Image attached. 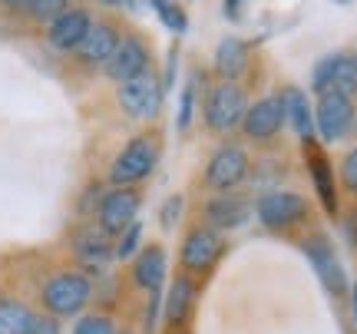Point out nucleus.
Returning a JSON list of instances; mask_svg holds the SVG:
<instances>
[{
    "label": "nucleus",
    "mask_w": 357,
    "mask_h": 334,
    "mask_svg": "<svg viewBox=\"0 0 357 334\" xmlns=\"http://www.w3.org/2000/svg\"><path fill=\"white\" fill-rule=\"evenodd\" d=\"M132 282L146 288V291H153V295L162 288V282H166V252H162V245H149L136 255Z\"/></svg>",
    "instance_id": "f3484780"
},
{
    "label": "nucleus",
    "mask_w": 357,
    "mask_h": 334,
    "mask_svg": "<svg viewBox=\"0 0 357 334\" xmlns=\"http://www.w3.org/2000/svg\"><path fill=\"white\" fill-rule=\"evenodd\" d=\"M26 334H60V321H56L53 314H33Z\"/></svg>",
    "instance_id": "c756f323"
},
{
    "label": "nucleus",
    "mask_w": 357,
    "mask_h": 334,
    "mask_svg": "<svg viewBox=\"0 0 357 334\" xmlns=\"http://www.w3.org/2000/svg\"><path fill=\"white\" fill-rule=\"evenodd\" d=\"M337 3H347V0H337Z\"/></svg>",
    "instance_id": "c9c22d12"
},
{
    "label": "nucleus",
    "mask_w": 357,
    "mask_h": 334,
    "mask_svg": "<svg viewBox=\"0 0 357 334\" xmlns=\"http://www.w3.org/2000/svg\"><path fill=\"white\" fill-rule=\"evenodd\" d=\"M337 176H341V185H344L351 195H357V146L351 153L341 159V169H337Z\"/></svg>",
    "instance_id": "bb28decb"
},
{
    "label": "nucleus",
    "mask_w": 357,
    "mask_h": 334,
    "mask_svg": "<svg viewBox=\"0 0 357 334\" xmlns=\"http://www.w3.org/2000/svg\"><path fill=\"white\" fill-rule=\"evenodd\" d=\"M222 248H225V242H222V235H218L215 229H208V225L192 229L189 235H185V242H182V252H178L182 268L192 271V275L212 271V265L222 258Z\"/></svg>",
    "instance_id": "6e6552de"
},
{
    "label": "nucleus",
    "mask_w": 357,
    "mask_h": 334,
    "mask_svg": "<svg viewBox=\"0 0 357 334\" xmlns=\"http://www.w3.org/2000/svg\"><path fill=\"white\" fill-rule=\"evenodd\" d=\"M66 3H70V0H30L26 10L33 13L37 20H56V17L66 10Z\"/></svg>",
    "instance_id": "a878e982"
},
{
    "label": "nucleus",
    "mask_w": 357,
    "mask_h": 334,
    "mask_svg": "<svg viewBox=\"0 0 357 334\" xmlns=\"http://www.w3.org/2000/svg\"><path fill=\"white\" fill-rule=\"evenodd\" d=\"M116 43H119V37H116V30L109 24H89L86 37L79 40L77 53L86 63H106L109 53L116 50Z\"/></svg>",
    "instance_id": "a211bd4d"
},
{
    "label": "nucleus",
    "mask_w": 357,
    "mask_h": 334,
    "mask_svg": "<svg viewBox=\"0 0 357 334\" xmlns=\"http://www.w3.org/2000/svg\"><path fill=\"white\" fill-rule=\"evenodd\" d=\"M155 7V13H159V20L169 26V30H176V33H182L185 30V13H182V7L178 3H172V0H149Z\"/></svg>",
    "instance_id": "b1692460"
},
{
    "label": "nucleus",
    "mask_w": 357,
    "mask_h": 334,
    "mask_svg": "<svg viewBox=\"0 0 357 334\" xmlns=\"http://www.w3.org/2000/svg\"><path fill=\"white\" fill-rule=\"evenodd\" d=\"M245 109H248V100H245V90L235 83V79H222L215 83L208 96H205L202 116H205V126L212 132H229V129L242 126Z\"/></svg>",
    "instance_id": "f257e3e1"
},
{
    "label": "nucleus",
    "mask_w": 357,
    "mask_h": 334,
    "mask_svg": "<svg viewBox=\"0 0 357 334\" xmlns=\"http://www.w3.org/2000/svg\"><path fill=\"white\" fill-rule=\"evenodd\" d=\"M215 70L222 73L225 79H235L242 77L248 70V43L238 37H225L222 43L215 47Z\"/></svg>",
    "instance_id": "6ab92c4d"
},
{
    "label": "nucleus",
    "mask_w": 357,
    "mask_h": 334,
    "mask_svg": "<svg viewBox=\"0 0 357 334\" xmlns=\"http://www.w3.org/2000/svg\"><path fill=\"white\" fill-rule=\"evenodd\" d=\"M155 155H159V149H155L153 136H136V139L113 159L109 179H113L116 185H136V182H142L155 169Z\"/></svg>",
    "instance_id": "7ed1b4c3"
},
{
    "label": "nucleus",
    "mask_w": 357,
    "mask_h": 334,
    "mask_svg": "<svg viewBox=\"0 0 357 334\" xmlns=\"http://www.w3.org/2000/svg\"><path fill=\"white\" fill-rule=\"evenodd\" d=\"M255 215L265 229H294L307 219V202L298 192H265L255 202Z\"/></svg>",
    "instance_id": "20e7f679"
},
{
    "label": "nucleus",
    "mask_w": 357,
    "mask_h": 334,
    "mask_svg": "<svg viewBox=\"0 0 357 334\" xmlns=\"http://www.w3.org/2000/svg\"><path fill=\"white\" fill-rule=\"evenodd\" d=\"M354 123V103L351 96L337 90H321L318 93V106H314V126H318L321 139L324 142H337Z\"/></svg>",
    "instance_id": "39448f33"
},
{
    "label": "nucleus",
    "mask_w": 357,
    "mask_h": 334,
    "mask_svg": "<svg viewBox=\"0 0 357 334\" xmlns=\"http://www.w3.org/2000/svg\"><path fill=\"white\" fill-rule=\"evenodd\" d=\"M284 119H288V116H284V100H281V96H265V100H258L255 106L245 109L242 129H245L248 139L268 142L281 132Z\"/></svg>",
    "instance_id": "f8f14e48"
},
{
    "label": "nucleus",
    "mask_w": 357,
    "mask_h": 334,
    "mask_svg": "<svg viewBox=\"0 0 357 334\" xmlns=\"http://www.w3.org/2000/svg\"><path fill=\"white\" fill-rule=\"evenodd\" d=\"M178 212H182V195H172L166 206H162V225H166V229H172V225H176Z\"/></svg>",
    "instance_id": "7c9ffc66"
},
{
    "label": "nucleus",
    "mask_w": 357,
    "mask_h": 334,
    "mask_svg": "<svg viewBox=\"0 0 357 334\" xmlns=\"http://www.w3.org/2000/svg\"><path fill=\"white\" fill-rule=\"evenodd\" d=\"M102 3H113V7H119V3H129V0H102Z\"/></svg>",
    "instance_id": "f704fd0d"
},
{
    "label": "nucleus",
    "mask_w": 357,
    "mask_h": 334,
    "mask_svg": "<svg viewBox=\"0 0 357 334\" xmlns=\"http://www.w3.org/2000/svg\"><path fill=\"white\" fill-rule=\"evenodd\" d=\"M89 24L93 20L86 17V10H63L56 20H50V43L56 50H77Z\"/></svg>",
    "instance_id": "dca6fc26"
},
{
    "label": "nucleus",
    "mask_w": 357,
    "mask_h": 334,
    "mask_svg": "<svg viewBox=\"0 0 357 334\" xmlns=\"http://www.w3.org/2000/svg\"><path fill=\"white\" fill-rule=\"evenodd\" d=\"M305 255L311 258V265H314V271H318L321 284H324L331 295H344V288H347L344 268H341V261H337L331 242H328L324 235H311V238H307Z\"/></svg>",
    "instance_id": "ddd939ff"
},
{
    "label": "nucleus",
    "mask_w": 357,
    "mask_h": 334,
    "mask_svg": "<svg viewBox=\"0 0 357 334\" xmlns=\"http://www.w3.org/2000/svg\"><path fill=\"white\" fill-rule=\"evenodd\" d=\"M136 212H139V192L132 185H116L100 202V229L106 235H119L136 222Z\"/></svg>",
    "instance_id": "9d476101"
},
{
    "label": "nucleus",
    "mask_w": 357,
    "mask_h": 334,
    "mask_svg": "<svg viewBox=\"0 0 357 334\" xmlns=\"http://www.w3.org/2000/svg\"><path fill=\"white\" fill-rule=\"evenodd\" d=\"M284 116L291 119L294 132L301 136L305 142H311V132H314V109H311V103H307V96L301 90H284Z\"/></svg>",
    "instance_id": "aec40b11"
},
{
    "label": "nucleus",
    "mask_w": 357,
    "mask_h": 334,
    "mask_svg": "<svg viewBox=\"0 0 357 334\" xmlns=\"http://www.w3.org/2000/svg\"><path fill=\"white\" fill-rule=\"evenodd\" d=\"M89 278L79 271H60L53 275L50 282L43 284V305L53 318H66V314H77L83 311V305L89 301Z\"/></svg>",
    "instance_id": "f03ea898"
},
{
    "label": "nucleus",
    "mask_w": 357,
    "mask_h": 334,
    "mask_svg": "<svg viewBox=\"0 0 357 334\" xmlns=\"http://www.w3.org/2000/svg\"><path fill=\"white\" fill-rule=\"evenodd\" d=\"M305 153H307V169H311V179H314V189H318L321 206L328 208V215H337V189H334L331 162L324 159L321 149H314V142H305Z\"/></svg>",
    "instance_id": "2eb2a0df"
},
{
    "label": "nucleus",
    "mask_w": 357,
    "mask_h": 334,
    "mask_svg": "<svg viewBox=\"0 0 357 334\" xmlns=\"http://www.w3.org/2000/svg\"><path fill=\"white\" fill-rule=\"evenodd\" d=\"M192 109H195V79H189V86L182 90V103H178V129H189Z\"/></svg>",
    "instance_id": "c85d7f7f"
},
{
    "label": "nucleus",
    "mask_w": 357,
    "mask_h": 334,
    "mask_svg": "<svg viewBox=\"0 0 357 334\" xmlns=\"http://www.w3.org/2000/svg\"><path fill=\"white\" fill-rule=\"evenodd\" d=\"M252 212H255V202H252V199H245V195H238V192H222L205 202V225L215 231L242 229L245 222L252 219Z\"/></svg>",
    "instance_id": "9b49d317"
},
{
    "label": "nucleus",
    "mask_w": 357,
    "mask_h": 334,
    "mask_svg": "<svg viewBox=\"0 0 357 334\" xmlns=\"http://www.w3.org/2000/svg\"><path fill=\"white\" fill-rule=\"evenodd\" d=\"M119 106L132 119H153L159 113V106H162V83L149 70L126 79V83H119Z\"/></svg>",
    "instance_id": "423d86ee"
},
{
    "label": "nucleus",
    "mask_w": 357,
    "mask_h": 334,
    "mask_svg": "<svg viewBox=\"0 0 357 334\" xmlns=\"http://www.w3.org/2000/svg\"><path fill=\"white\" fill-rule=\"evenodd\" d=\"M146 70H149V53H146V47H142L139 40H132V37L119 40L116 50L109 53V60H106V73L116 83H126V79L139 77Z\"/></svg>",
    "instance_id": "4468645a"
},
{
    "label": "nucleus",
    "mask_w": 357,
    "mask_h": 334,
    "mask_svg": "<svg viewBox=\"0 0 357 334\" xmlns=\"http://www.w3.org/2000/svg\"><path fill=\"white\" fill-rule=\"evenodd\" d=\"M0 3H7V7H26L30 0H0Z\"/></svg>",
    "instance_id": "473e14b6"
},
{
    "label": "nucleus",
    "mask_w": 357,
    "mask_h": 334,
    "mask_svg": "<svg viewBox=\"0 0 357 334\" xmlns=\"http://www.w3.org/2000/svg\"><path fill=\"white\" fill-rule=\"evenodd\" d=\"M242 7H245V0H225V17L238 20V17H242Z\"/></svg>",
    "instance_id": "2f4dec72"
},
{
    "label": "nucleus",
    "mask_w": 357,
    "mask_h": 334,
    "mask_svg": "<svg viewBox=\"0 0 357 334\" xmlns=\"http://www.w3.org/2000/svg\"><path fill=\"white\" fill-rule=\"evenodd\" d=\"M314 90H337L344 96H357V56L354 53H334L324 56L314 66V77H311Z\"/></svg>",
    "instance_id": "1a4fd4ad"
},
{
    "label": "nucleus",
    "mask_w": 357,
    "mask_h": 334,
    "mask_svg": "<svg viewBox=\"0 0 357 334\" xmlns=\"http://www.w3.org/2000/svg\"><path fill=\"white\" fill-rule=\"evenodd\" d=\"M192 301H195V284L189 278H176L166 295V321L172 328L185 324V318H189V311H192Z\"/></svg>",
    "instance_id": "412c9836"
},
{
    "label": "nucleus",
    "mask_w": 357,
    "mask_h": 334,
    "mask_svg": "<svg viewBox=\"0 0 357 334\" xmlns=\"http://www.w3.org/2000/svg\"><path fill=\"white\" fill-rule=\"evenodd\" d=\"M77 252L83 258H86V261H106V258H109V242H106V231H86V235H79L77 238Z\"/></svg>",
    "instance_id": "5701e85b"
},
{
    "label": "nucleus",
    "mask_w": 357,
    "mask_h": 334,
    "mask_svg": "<svg viewBox=\"0 0 357 334\" xmlns=\"http://www.w3.org/2000/svg\"><path fill=\"white\" fill-rule=\"evenodd\" d=\"M33 311L17 298H0V334H26Z\"/></svg>",
    "instance_id": "4be33fe9"
},
{
    "label": "nucleus",
    "mask_w": 357,
    "mask_h": 334,
    "mask_svg": "<svg viewBox=\"0 0 357 334\" xmlns=\"http://www.w3.org/2000/svg\"><path fill=\"white\" fill-rule=\"evenodd\" d=\"M142 242V222H132L129 229L119 231V242H116V258H132L139 252Z\"/></svg>",
    "instance_id": "393cba45"
},
{
    "label": "nucleus",
    "mask_w": 357,
    "mask_h": 334,
    "mask_svg": "<svg viewBox=\"0 0 357 334\" xmlns=\"http://www.w3.org/2000/svg\"><path fill=\"white\" fill-rule=\"evenodd\" d=\"M351 301H354V321H357V284L351 288Z\"/></svg>",
    "instance_id": "72a5a7b5"
},
{
    "label": "nucleus",
    "mask_w": 357,
    "mask_h": 334,
    "mask_svg": "<svg viewBox=\"0 0 357 334\" xmlns=\"http://www.w3.org/2000/svg\"><path fill=\"white\" fill-rule=\"evenodd\" d=\"M248 169H252V162H248L242 146H222L205 166V182L215 192H231L235 185H242L248 179Z\"/></svg>",
    "instance_id": "0eeeda50"
},
{
    "label": "nucleus",
    "mask_w": 357,
    "mask_h": 334,
    "mask_svg": "<svg viewBox=\"0 0 357 334\" xmlns=\"http://www.w3.org/2000/svg\"><path fill=\"white\" fill-rule=\"evenodd\" d=\"M73 334H113V321L106 314H86V318H79Z\"/></svg>",
    "instance_id": "cd10ccee"
}]
</instances>
